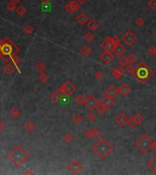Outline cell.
Masks as SVG:
<instances>
[{
	"mask_svg": "<svg viewBox=\"0 0 156 175\" xmlns=\"http://www.w3.org/2000/svg\"><path fill=\"white\" fill-rule=\"evenodd\" d=\"M7 158L17 167H20L28 161V153L21 145H17L11 151L8 152Z\"/></svg>",
	"mask_w": 156,
	"mask_h": 175,
	"instance_id": "1",
	"label": "cell"
},
{
	"mask_svg": "<svg viewBox=\"0 0 156 175\" xmlns=\"http://www.w3.org/2000/svg\"><path fill=\"white\" fill-rule=\"evenodd\" d=\"M153 70L145 62L139 63V65L135 68V71L132 77L135 78L140 82V84L145 85L149 79L153 76Z\"/></svg>",
	"mask_w": 156,
	"mask_h": 175,
	"instance_id": "2",
	"label": "cell"
},
{
	"mask_svg": "<svg viewBox=\"0 0 156 175\" xmlns=\"http://www.w3.org/2000/svg\"><path fill=\"white\" fill-rule=\"evenodd\" d=\"M91 150L98 155L101 160H104L108 157L111 152L113 151V146H112L109 141L105 138H100L95 144L91 147Z\"/></svg>",
	"mask_w": 156,
	"mask_h": 175,
	"instance_id": "3",
	"label": "cell"
},
{
	"mask_svg": "<svg viewBox=\"0 0 156 175\" xmlns=\"http://www.w3.org/2000/svg\"><path fill=\"white\" fill-rule=\"evenodd\" d=\"M1 54L3 60L5 62H7L10 60V56L11 55H17L19 52L18 47L16 45L14 42L10 39L8 36H6L3 39H1Z\"/></svg>",
	"mask_w": 156,
	"mask_h": 175,
	"instance_id": "4",
	"label": "cell"
},
{
	"mask_svg": "<svg viewBox=\"0 0 156 175\" xmlns=\"http://www.w3.org/2000/svg\"><path fill=\"white\" fill-rule=\"evenodd\" d=\"M152 144L153 140L151 139L147 133H144L135 141L134 146L143 154H148L152 150Z\"/></svg>",
	"mask_w": 156,
	"mask_h": 175,
	"instance_id": "5",
	"label": "cell"
},
{
	"mask_svg": "<svg viewBox=\"0 0 156 175\" xmlns=\"http://www.w3.org/2000/svg\"><path fill=\"white\" fill-rule=\"evenodd\" d=\"M58 91L62 95H66L67 97H71L76 91V87L71 81H67L64 84L60 85V87L58 88Z\"/></svg>",
	"mask_w": 156,
	"mask_h": 175,
	"instance_id": "6",
	"label": "cell"
},
{
	"mask_svg": "<svg viewBox=\"0 0 156 175\" xmlns=\"http://www.w3.org/2000/svg\"><path fill=\"white\" fill-rule=\"evenodd\" d=\"M121 40L127 46H132L137 41V36L134 34L132 30H127L126 32L121 36Z\"/></svg>",
	"mask_w": 156,
	"mask_h": 175,
	"instance_id": "7",
	"label": "cell"
},
{
	"mask_svg": "<svg viewBox=\"0 0 156 175\" xmlns=\"http://www.w3.org/2000/svg\"><path fill=\"white\" fill-rule=\"evenodd\" d=\"M99 103H100V101L98 100V99L94 96V95H90L89 97L85 99L84 105L87 107V109L89 110H93L96 109L97 106L99 105Z\"/></svg>",
	"mask_w": 156,
	"mask_h": 175,
	"instance_id": "8",
	"label": "cell"
},
{
	"mask_svg": "<svg viewBox=\"0 0 156 175\" xmlns=\"http://www.w3.org/2000/svg\"><path fill=\"white\" fill-rule=\"evenodd\" d=\"M115 47L116 46L113 42H112L111 36H108V38L104 39L100 43V47L103 49V51H107V52H112Z\"/></svg>",
	"mask_w": 156,
	"mask_h": 175,
	"instance_id": "9",
	"label": "cell"
},
{
	"mask_svg": "<svg viewBox=\"0 0 156 175\" xmlns=\"http://www.w3.org/2000/svg\"><path fill=\"white\" fill-rule=\"evenodd\" d=\"M82 168H83V166H82L81 162H79V161H77V160L71 161V162L69 163V165H68L69 171L71 172V173H73V174L79 173V172L82 170Z\"/></svg>",
	"mask_w": 156,
	"mask_h": 175,
	"instance_id": "10",
	"label": "cell"
},
{
	"mask_svg": "<svg viewBox=\"0 0 156 175\" xmlns=\"http://www.w3.org/2000/svg\"><path fill=\"white\" fill-rule=\"evenodd\" d=\"M80 6H81V5H80L77 0H72V1H69L66 6H65V9L67 10V11L69 12V13H71V14H72V13H75L76 11H78V9L80 7Z\"/></svg>",
	"mask_w": 156,
	"mask_h": 175,
	"instance_id": "11",
	"label": "cell"
},
{
	"mask_svg": "<svg viewBox=\"0 0 156 175\" xmlns=\"http://www.w3.org/2000/svg\"><path fill=\"white\" fill-rule=\"evenodd\" d=\"M119 94V91L115 87V85H110L105 91V96L109 97L111 99H114L117 97V95Z\"/></svg>",
	"mask_w": 156,
	"mask_h": 175,
	"instance_id": "12",
	"label": "cell"
},
{
	"mask_svg": "<svg viewBox=\"0 0 156 175\" xmlns=\"http://www.w3.org/2000/svg\"><path fill=\"white\" fill-rule=\"evenodd\" d=\"M114 120H115V122H116L117 125H119V126L122 127V126H124V125L127 124L128 117H127L124 113L120 112V113H118V114L115 116Z\"/></svg>",
	"mask_w": 156,
	"mask_h": 175,
	"instance_id": "13",
	"label": "cell"
},
{
	"mask_svg": "<svg viewBox=\"0 0 156 175\" xmlns=\"http://www.w3.org/2000/svg\"><path fill=\"white\" fill-rule=\"evenodd\" d=\"M100 60L105 63V64H110L111 61H113L114 59V55L112 54L111 52H107V51H104L102 54L100 56Z\"/></svg>",
	"mask_w": 156,
	"mask_h": 175,
	"instance_id": "14",
	"label": "cell"
},
{
	"mask_svg": "<svg viewBox=\"0 0 156 175\" xmlns=\"http://www.w3.org/2000/svg\"><path fill=\"white\" fill-rule=\"evenodd\" d=\"M124 72H125V70H123V68L119 65L118 67L113 68V70H112V76H113V78L116 79H120L123 75H124Z\"/></svg>",
	"mask_w": 156,
	"mask_h": 175,
	"instance_id": "15",
	"label": "cell"
},
{
	"mask_svg": "<svg viewBox=\"0 0 156 175\" xmlns=\"http://www.w3.org/2000/svg\"><path fill=\"white\" fill-rule=\"evenodd\" d=\"M100 103L102 106H103L104 108H106L107 109H109L110 108H111L112 106H113L114 101H113V99H111V98H109V97L105 96L103 99L100 100Z\"/></svg>",
	"mask_w": 156,
	"mask_h": 175,
	"instance_id": "16",
	"label": "cell"
},
{
	"mask_svg": "<svg viewBox=\"0 0 156 175\" xmlns=\"http://www.w3.org/2000/svg\"><path fill=\"white\" fill-rule=\"evenodd\" d=\"M15 70H16V67L14 66V64H11V63H7V64L3 67V72L7 76L12 75L15 72Z\"/></svg>",
	"mask_w": 156,
	"mask_h": 175,
	"instance_id": "17",
	"label": "cell"
},
{
	"mask_svg": "<svg viewBox=\"0 0 156 175\" xmlns=\"http://www.w3.org/2000/svg\"><path fill=\"white\" fill-rule=\"evenodd\" d=\"M77 22L79 23L80 25H85L88 23L89 21V17L87 14H85L84 12H80L76 18Z\"/></svg>",
	"mask_w": 156,
	"mask_h": 175,
	"instance_id": "18",
	"label": "cell"
},
{
	"mask_svg": "<svg viewBox=\"0 0 156 175\" xmlns=\"http://www.w3.org/2000/svg\"><path fill=\"white\" fill-rule=\"evenodd\" d=\"M118 91H119V93L121 95L122 97H125L127 96V95L131 92V87L130 86H128L127 84H121L120 88L118 89Z\"/></svg>",
	"mask_w": 156,
	"mask_h": 175,
	"instance_id": "19",
	"label": "cell"
},
{
	"mask_svg": "<svg viewBox=\"0 0 156 175\" xmlns=\"http://www.w3.org/2000/svg\"><path fill=\"white\" fill-rule=\"evenodd\" d=\"M126 49H125V47L124 46H122L121 44H119V45H117L115 47H114V49L112 50V52H113V54L116 56V57H121L123 54L125 53Z\"/></svg>",
	"mask_w": 156,
	"mask_h": 175,
	"instance_id": "20",
	"label": "cell"
},
{
	"mask_svg": "<svg viewBox=\"0 0 156 175\" xmlns=\"http://www.w3.org/2000/svg\"><path fill=\"white\" fill-rule=\"evenodd\" d=\"M10 60L12 61V63L14 64V66L16 67V70H18V73H21V70H19V68H18V64H19V63L22 62V59H21V57H19L18 56V54H17V55H11V56H10Z\"/></svg>",
	"mask_w": 156,
	"mask_h": 175,
	"instance_id": "21",
	"label": "cell"
},
{
	"mask_svg": "<svg viewBox=\"0 0 156 175\" xmlns=\"http://www.w3.org/2000/svg\"><path fill=\"white\" fill-rule=\"evenodd\" d=\"M87 28L91 31V32H93V31H96L97 29L99 28V23L97 22L94 18H92V19H90V20L88 21Z\"/></svg>",
	"mask_w": 156,
	"mask_h": 175,
	"instance_id": "22",
	"label": "cell"
},
{
	"mask_svg": "<svg viewBox=\"0 0 156 175\" xmlns=\"http://www.w3.org/2000/svg\"><path fill=\"white\" fill-rule=\"evenodd\" d=\"M61 99H62V94L58 91H54L50 94V99L55 103L60 102Z\"/></svg>",
	"mask_w": 156,
	"mask_h": 175,
	"instance_id": "23",
	"label": "cell"
},
{
	"mask_svg": "<svg viewBox=\"0 0 156 175\" xmlns=\"http://www.w3.org/2000/svg\"><path fill=\"white\" fill-rule=\"evenodd\" d=\"M147 166L151 171L156 174V154H154L153 157L149 161H147Z\"/></svg>",
	"mask_w": 156,
	"mask_h": 175,
	"instance_id": "24",
	"label": "cell"
},
{
	"mask_svg": "<svg viewBox=\"0 0 156 175\" xmlns=\"http://www.w3.org/2000/svg\"><path fill=\"white\" fill-rule=\"evenodd\" d=\"M79 53H80V54H81L83 57H90L91 54H92V49H91V47H90L89 46H84V47H81V49H80Z\"/></svg>",
	"mask_w": 156,
	"mask_h": 175,
	"instance_id": "25",
	"label": "cell"
},
{
	"mask_svg": "<svg viewBox=\"0 0 156 175\" xmlns=\"http://www.w3.org/2000/svg\"><path fill=\"white\" fill-rule=\"evenodd\" d=\"M8 115H9L10 118L17 119L18 117H19V115H20V110L18 108H11L8 111Z\"/></svg>",
	"mask_w": 156,
	"mask_h": 175,
	"instance_id": "26",
	"label": "cell"
},
{
	"mask_svg": "<svg viewBox=\"0 0 156 175\" xmlns=\"http://www.w3.org/2000/svg\"><path fill=\"white\" fill-rule=\"evenodd\" d=\"M35 70H36L37 71H39V73L45 72V70H47V66H46L43 62L39 61V62H37V64L35 65Z\"/></svg>",
	"mask_w": 156,
	"mask_h": 175,
	"instance_id": "27",
	"label": "cell"
},
{
	"mask_svg": "<svg viewBox=\"0 0 156 175\" xmlns=\"http://www.w3.org/2000/svg\"><path fill=\"white\" fill-rule=\"evenodd\" d=\"M24 127H25V130H26V131H28V132H32V131H33V130H35V128H36V125H35V123L33 122V121H30V120H28V121H26V122L25 123Z\"/></svg>",
	"mask_w": 156,
	"mask_h": 175,
	"instance_id": "28",
	"label": "cell"
},
{
	"mask_svg": "<svg viewBox=\"0 0 156 175\" xmlns=\"http://www.w3.org/2000/svg\"><path fill=\"white\" fill-rule=\"evenodd\" d=\"M82 120H83V117H82L81 114H79V113H76L72 117V121L76 125L80 124V123L82 122Z\"/></svg>",
	"mask_w": 156,
	"mask_h": 175,
	"instance_id": "29",
	"label": "cell"
},
{
	"mask_svg": "<svg viewBox=\"0 0 156 175\" xmlns=\"http://www.w3.org/2000/svg\"><path fill=\"white\" fill-rule=\"evenodd\" d=\"M16 13H17L18 16H19V17H23V16L26 13V9L24 6L20 5V6H18L17 7V9H16Z\"/></svg>",
	"mask_w": 156,
	"mask_h": 175,
	"instance_id": "30",
	"label": "cell"
},
{
	"mask_svg": "<svg viewBox=\"0 0 156 175\" xmlns=\"http://www.w3.org/2000/svg\"><path fill=\"white\" fill-rule=\"evenodd\" d=\"M85 99L86 98H84L83 95L79 94V95H78L76 98H75L74 101L76 102L79 106H81V105H84V103H85Z\"/></svg>",
	"mask_w": 156,
	"mask_h": 175,
	"instance_id": "31",
	"label": "cell"
},
{
	"mask_svg": "<svg viewBox=\"0 0 156 175\" xmlns=\"http://www.w3.org/2000/svg\"><path fill=\"white\" fill-rule=\"evenodd\" d=\"M118 64L121 67H126L129 64V60L127 57H120L119 60H118Z\"/></svg>",
	"mask_w": 156,
	"mask_h": 175,
	"instance_id": "32",
	"label": "cell"
},
{
	"mask_svg": "<svg viewBox=\"0 0 156 175\" xmlns=\"http://www.w3.org/2000/svg\"><path fill=\"white\" fill-rule=\"evenodd\" d=\"M84 39L87 42H89V43H90V42H92V41L95 40V36L91 32H88V33H86L84 35Z\"/></svg>",
	"mask_w": 156,
	"mask_h": 175,
	"instance_id": "33",
	"label": "cell"
},
{
	"mask_svg": "<svg viewBox=\"0 0 156 175\" xmlns=\"http://www.w3.org/2000/svg\"><path fill=\"white\" fill-rule=\"evenodd\" d=\"M127 125L130 127L131 129H133L134 127H136L138 124L137 122L135 121V120H134L133 117H132V118H128V120H127Z\"/></svg>",
	"mask_w": 156,
	"mask_h": 175,
	"instance_id": "34",
	"label": "cell"
},
{
	"mask_svg": "<svg viewBox=\"0 0 156 175\" xmlns=\"http://www.w3.org/2000/svg\"><path fill=\"white\" fill-rule=\"evenodd\" d=\"M48 78H50V77H48V75L46 73V72H42L39 74V79L43 82V83H46L47 80H48Z\"/></svg>",
	"mask_w": 156,
	"mask_h": 175,
	"instance_id": "35",
	"label": "cell"
},
{
	"mask_svg": "<svg viewBox=\"0 0 156 175\" xmlns=\"http://www.w3.org/2000/svg\"><path fill=\"white\" fill-rule=\"evenodd\" d=\"M86 119H87V120L90 121V122H93V121L96 120V115L92 111H90V112H88L87 115H86Z\"/></svg>",
	"mask_w": 156,
	"mask_h": 175,
	"instance_id": "36",
	"label": "cell"
},
{
	"mask_svg": "<svg viewBox=\"0 0 156 175\" xmlns=\"http://www.w3.org/2000/svg\"><path fill=\"white\" fill-rule=\"evenodd\" d=\"M125 71L129 74H131V75L132 76L134 74V71H135V68L132 66V64H128L125 67Z\"/></svg>",
	"mask_w": 156,
	"mask_h": 175,
	"instance_id": "37",
	"label": "cell"
},
{
	"mask_svg": "<svg viewBox=\"0 0 156 175\" xmlns=\"http://www.w3.org/2000/svg\"><path fill=\"white\" fill-rule=\"evenodd\" d=\"M127 57H128V60H129V64H134L137 60V56L135 54H133V53L130 54Z\"/></svg>",
	"mask_w": 156,
	"mask_h": 175,
	"instance_id": "38",
	"label": "cell"
},
{
	"mask_svg": "<svg viewBox=\"0 0 156 175\" xmlns=\"http://www.w3.org/2000/svg\"><path fill=\"white\" fill-rule=\"evenodd\" d=\"M96 110H97V112H98V114H100V115H101V114L105 113V111L107 110V109L104 108L103 106H102L100 103H99V105L96 107Z\"/></svg>",
	"mask_w": 156,
	"mask_h": 175,
	"instance_id": "39",
	"label": "cell"
},
{
	"mask_svg": "<svg viewBox=\"0 0 156 175\" xmlns=\"http://www.w3.org/2000/svg\"><path fill=\"white\" fill-rule=\"evenodd\" d=\"M23 30H24V32H25L26 35H30V34L33 33V30H34V29H33V28H32L30 25H26V26H24Z\"/></svg>",
	"mask_w": 156,
	"mask_h": 175,
	"instance_id": "40",
	"label": "cell"
},
{
	"mask_svg": "<svg viewBox=\"0 0 156 175\" xmlns=\"http://www.w3.org/2000/svg\"><path fill=\"white\" fill-rule=\"evenodd\" d=\"M134 118V120H135V121L137 122V124L139 125V124H141L142 121H143V120H144V118H143V116L142 115V114H140V113H138V114H136L135 116L133 117Z\"/></svg>",
	"mask_w": 156,
	"mask_h": 175,
	"instance_id": "41",
	"label": "cell"
},
{
	"mask_svg": "<svg viewBox=\"0 0 156 175\" xmlns=\"http://www.w3.org/2000/svg\"><path fill=\"white\" fill-rule=\"evenodd\" d=\"M135 24L138 28H142V26H143L145 25V20L143 18H138L135 21Z\"/></svg>",
	"mask_w": 156,
	"mask_h": 175,
	"instance_id": "42",
	"label": "cell"
},
{
	"mask_svg": "<svg viewBox=\"0 0 156 175\" xmlns=\"http://www.w3.org/2000/svg\"><path fill=\"white\" fill-rule=\"evenodd\" d=\"M63 140L65 141L67 143H71L73 141V136L71 133H69V132H68V133H66L65 135H64Z\"/></svg>",
	"mask_w": 156,
	"mask_h": 175,
	"instance_id": "43",
	"label": "cell"
},
{
	"mask_svg": "<svg viewBox=\"0 0 156 175\" xmlns=\"http://www.w3.org/2000/svg\"><path fill=\"white\" fill-rule=\"evenodd\" d=\"M7 9L9 10V11L13 12V11H16V9H17L18 7H17V4L12 3V2H9V3L7 4Z\"/></svg>",
	"mask_w": 156,
	"mask_h": 175,
	"instance_id": "44",
	"label": "cell"
},
{
	"mask_svg": "<svg viewBox=\"0 0 156 175\" xmlns=\"http://www.w3.org/2000/svg\"><path fill=\"white\" fill-rule=\"evenodd\" d=\"M84 136L87 138V139H90V138H93V130H86L84 131Z\"/></svg>",
	"mask_w": 156,
	"mask_h": 175,
	"instance_id": "45",
	"label": "cell"
},
{
	"mask_svg": "<svg viewBox=\"0 0 156 175\" xmlns=\"http://www.w3.org/2000/svg\"><path fill=\"white\" fill-rule=\"evenodd\" d=\"M148 6L152 10H156V0H149Z\"/></svg>",
	"mask_w": 156,
	"mask_h": 175,
	"instance_id": "46",
	"label": "cell"
},
{
	"mask_svg": "<svg viewBox=\"0 0 156 175\" xmlns=\"http://www.w3.org/2000/svg\"><path fill=\"white\" fill-rule=\"evenodd\" d=\"M103 77H104V74L102 73L101 71H97L94 74V78L96 79H98V80H100V79H102V78H103Z\"/></svg>",
	"mask_w": 156,
	"mask_h": 175,
	"instance_id": "47",
	"label": "cell"
},
{
	"mask_svg": "<svg viewBox=\"0 0 156 175\" xmlns=\"http://www.w3.org/2000/svg\"><path fill=\"white\" fill-rule=\"evenodd\" d=\"M102 134V132L98 130V129H93V138H95V139H97L98 137H100Z\"/></svg>",
	"mask_w": 156,
	"mask_h": 175,
	"instance_id": "48",
	"label": "cell"
},
{
	"mask_svg": "<svg viewBox=\"0 0 156 175\" xmlns=\"http://www.w3.org/2000/svg\"><path fill=\"white\" fill-rule=\"evenodd\" d=\"M111 39H112V42L115 44V46L117 45H119L121 44V39L119 36H111Z\"/></svg>",
	"mask_w": 156,
	"mask_h": 175,
	"instance_id": "49",
	"label": "cell"
},
{
	"mask_svg": "<svg viewBox=\"0 0 156 175\" xmlns=\"http://www.w3.org/2000/svg\"><path fill=\"white\" fill-rule=\"evenodd\" d=\"M148 52L150 55L152 56H156V47H152L148 49Z\"/></svg>",
	"mask_w": 156,
	"mask_h": 175,
	"instance_id": "50",
	"label": "cell"
},
{
	"mask_svg": "<svg viewBox=\"0 0 156 175\" xmlns=\"http://www.w3.org/2000/svg\"><path fill=\"white\" fill-rule=\"evenodd\" d=\"M152 150L156 151V141L153 140V144H152Z\"/></svg>",
	"mask_w": 156,
	"mask_h": 175,
	"instance_id": "51",
	"label": "cell"
},
{
	"mask_svg": "<svg viewBox=\"0 0 156 175\" xmlns=\"http://www.w3.org/2000/svg\"><path fill=\"white\" fill-rule=\"evenodd\" d=\"M5 128V123L3 122V121L0 120V131H2V130Z\"/></svg>",
	"mask_w": 156,
	"mask_h": 175,
	"instance_id": "52",
	"label": "cell"
},
{
	"mask_svg": "<svg viewBox=\"0 0 156 175\" xmlns=\"http://www.w3.org/2000/svg\"><path fill=\"white\" fill-rule=\"evenodd\" d=\"M77 1H78L80 5H84V4L87 3L89 0H77Z\"/></svg>",
	"mask_w": 156,
	"mask_h": 175,
	"instance_id": "53",
	"label": "cell"
},
{
	"mask_svg": "<svg viewBox=\"0 0 156 175\" xmlns=\"http://www.w3.org/2000/svg\"><path fill=\"white\" fill-rule=\"evenodd\" d=\"M39 1H40L42 4H47V3H50V0H39Z\"/></svg>",
	"mask_w": 156,
	"mask_h": 175,
	"instance_id": "54",
	"label": "cell"
},
{
	"mask_svg": "<svg viewBox=\"0 0 156 175\" xmlns=\"http://www.w3.org/2000/svg\"><path fill=\"white\" fill-rule=\"evenodd\" d=\"M10 2H12V3H15V4H18L21 0H9Z\"/></svg>",
	"mask_w": 156,
	"mask_h": 175,
	"instance_id": "55",
	"label": "cell"
},
{
	"mask_svg": "<svg viewBox=\"0 0 156 175\" xmlns=\"http://www.w3.org/2000/svg\"><path fill=\"white\" fill-rule=\"evenodd\" d=\"M24 174H34V173L32 172L31 171H26V172H24Z\"/></svg>",
	"mask_w": 156,
	"mask_h": 175,
	"instance_id": "56",
	"label": "cell"
},
{
	"mask_svg": "<svg viewBox=\"0 0 156 175\" xmlns=\"http://www.w3.org/2000/svg\"><path fill=\"white\" fill-rule=\"evenodd\" d=\"M1 46H2V43H1V39H0V58L2 57V54H1Z\"/></svg>",
	"mask_w": 156,
	"mask_h": 175,
	"instance_id": "57",
	"label": "cell"
},
{
	"mask_svg": "<svg viewBox=\"0 0 156 175\" xmlns=\"http://www.w3.org/2000/svg\"><path fill=\"white\" fill-rule=\"evenodd\" d=\"M154 36H155V38H156V30H155V32H154Z\"/></svg>",
	"mask_w": 156,
	"mask_h": 175,
	"instance_id": "58",
	"label": "cell"
}]
</instances>
